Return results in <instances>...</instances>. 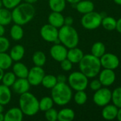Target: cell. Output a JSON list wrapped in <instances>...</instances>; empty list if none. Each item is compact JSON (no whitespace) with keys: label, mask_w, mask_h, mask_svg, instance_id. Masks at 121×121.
Returning <instances> with one entry per match:
<instances>
[{"label":"cell","mask_w":121,"mask_h":121,"mask_svg":"<svg viewBox=\"0 0 121 121\" xmlns=\"http://www.w3.org/2000/svg\"><path fill=\"white\" fill-rule=\"evenodd\" d=\"M4 74V70L0 68V82H1V79H2Z\"/></svg>","instance_id":"48"},{"label":"cell","mask_w":121,"mask_h":121,"mask_svg":"<svg viewBox=\"0 0 121 121\" xmlns=\"http://www.w3.org/2000/svg\"><path fill=\"white\" fill-rule=\"evenodd\" d=\"M118 120L119 121H121V108H118V114H117V117Z\"/></svg>","instance_id":"47"},{"label":"cell","mask_w":121,"mask_h":121,"mask_svg":"<svg viewBox=\"0 0 121 121\" xmlns=\"http://www.w3.org/2000/svg\"><path fill=\"white\" fill-rule=\"evenodd\" d=\"M40 35L41 38L46 42L60 43L58 38V28L51 26V24H45L40 29Z\"/></svg>","instance_id":"8"},{"label":"cell","mask_w":121,"mask_h":121,"mask_svg":"<svg viewBox=\"0 0 121 121\" xmlns=\"http://www.w3.org/2000/svg\"><path fill=\"white\" fill-rule=\"evenodd\" d=\"M116 30H117L118 32H119L120 33H121V18H119V19L116 21Z\"/></svg>","instance_id":"43"},{"label":"cell","mask_w":121,"mask_h":121,"mask_svg":"<svg viewBox=\"0 0 121 121\" xmlns=\"http://www.w3.org/2000/svg\"><path fill=\"white\" fill-rule=\"evenodd\" d=\"M4 106L1 105V104H0V113H3L4 112Z\"/></svg>","instance_id":"51"},{"label":"cell","mask_w":121,"mask_h":121,"mask_svg":"<svg viewBox=\"0 0 121 121\" xmlns=\"http://www.w3.org/2000/svg\"><path fill=\"white\" fill-rule=\"evenodd\" d=\"M19 108L25 116H33L39 111L38 99L29 91L20 95L19 99Z\"/></svg>","instance_id":"4"},{"label":"cell","mask_w":121,"mask_h":121,"mask_svg":"<svg viewBox=\"0 0 121 121\" xmlns=\"http://www.w3.org/2000/svg\"><path fill=\"white\" fill-rule=\"evenodd\" d=\"M74 101L76 104L79 106H82L85 104L88 99V96L85 92V90L83 91H77L73 96Z\"/></svg>","instance_id":"34"},{"label":"cell","mask_w":121,"mask_h":121,"mask_svg":"<svg viewBox=\"0 0 121 121\" xmlns=\"http://www.w3.org/2000/svg\"><path fill=\"white\" fill-rule=\"evenodd\" d=\"M66 6V0H48V6L51 11L62 12Z\"/></svg>","instance_id":"27"},{"label":"cell","mask_w":121,"mask_h":121,"mask_svg":"<svg viewBox=\"0 0 121 121\" xmlns=\"http://www.w3.org/2000/svg\"><path fill=\"white\" fill-rule=\"evenodd\" d=\"M32 62L35 66L43 67L46 62V56L42 51H36L32 55Z\"/></svg>","instance_id":"28"},{"label":"cell","mask_w":121,"mask_h":121,"mask_svg":"<svg viewBox=\"0 0 121 121\" xmlns=\"http://www.w3.org/2000/svg\"><path fill=\"white\" fill-rule=\"evenodd\" d=\"M75 7L78 12L85 14L93 11L94 10V4L90 0H81L77 4H75Z\"/></svg>","instance_id":"20"},{"label":"cell","mask_w":121,"mask_h":121,"mask_svg":"<svg viewBox=\"0 0 121 121\" xmlns=\"http://www.w3.org/2000/svg\"><path fill=\"white\" fill-rule=\"evenodd\" d=\"M16 75L14 74L13 72H4V74L3 76V78L1 79V82H2V84L9 86V87H11L13 84L14 83V82L16 81Z\"/></svg>","instance_id":"33"},{"label":"cell","mask_w":121,"mask_h":121,"mask_svg":"<svg viewBox=\"0 0 121 121\" xmlns=\"http://www.w3.org/2000/svg\"><path fill=\"white\" fill-rule=\"evenodd\" d=\"M46 74L42 67L34 66L29 70L27 80L31 86H39L41 84V81Z\"/></svg>","instance_id":"10"},{"label":"cell","mask_w":121,"mask_h":121,"mask_svg":"<svg viewBox=\"0 0 121 121\" xmlns=\"http://www.w3.org/2000/svg\"><path fill=\"white\" fill-rule=\"evenodd\" d=\"M99 81L101 82L102 86H109L112 85L116 81V73L113 69H104L99 72Z\"/></svg>","instance_id":"13"},{"label":"cell","mask_w":121,"mask_h":121,"mask_svg":"<svg viewBox=\"0 0 121 121\" xmlns=\"http://www.w3.org/2000/svg\"><path fill=\"white\" fill-rule=\"evenodd\" d=\"M106 53V46L101 42H96L93 43L91 47V54L98 58Z\"/></svg>","instance_id":"31"},{"label":"cell","mask_w":121,"mask_h":121,"mask_svg":"<svg viewBox=\"0 0 121 121\" xmlns=\"http://www.w3.org/2000/svg\"><path fill=\"white\" fill-rule=\"evenodd\" d=\"M111 101L118 108H121V87H118L112 92Z\"/></svg>","instance_id":"35"},{"label":"cell","mask_w":121,"mask_h":121,"mask_svg":"<svg viewBox=\"0 0 121 121\" xmlns=\"http://www.w3.org/2000/svg\"><path fill=\"white\" fill-rule=\"evenodd\" d=\"M89 86L91 90L96 91L102 87V84H101V82L99 81V79H93L91 82Z\"/></svg>","instance_id":"40"},{"label":"cell","mask_w":121,"mask_h":121,"mask_svg":"<svg viewBox=\"0 0 121 121\" xmlns=\"http://www.w3.org/2000/svg\"><path fill=\"white\" fill-rule=\"evenodd\" d=\"M4 33H5V28L4 26L0 24V36L4 35Z\"/></svg>","instance_id":"44"},{"label":"cell","mask_w":121,"mask_h":121,"mask_svg":"<svg viewBox=\"0 0 121 121\" xmlns=\"http://www.w3.org/2000/svg\"><path fill=\"white\" fill-rule=\"evenodd\" d=\"M54 102L51 96H44L39 101V111L45 112L46 111L53 107Z\"/></svg>","instance_id":"30"},{"label":"cell","mask_w":121,"mask_h":121,"mask_svg":"<svg viewBox=\"0 0 121 121\" xmlns=\"http://www.w3.org/2000/svg\"><path fill=\"white\" fill-rule=\"evenodd\" d=\"M60 66H61V68L62 69V70H63L65 72H68V71L71 70V69L73 67V63L70 60H68L67 58H66L63 60H62L61 62H60Z\"/></svg>","instance_id":"39"},{"label":"cell","mask_w":121,"mask_h":121,"mask_svg":"<svg viewBox=\"0 0 121 121\" xmlns=\"http://www.w3.org/2000/svg\"><path fill=\"white\" fill-rule=\"evenodd\" d=\"M101 67L104 69H116L120 65V60L117 55L113 53H105L100 57Z\"/></svg>","instance_id":"11"},{"label":"cell","mask_w":121,"mask_h":121,"mask_svg":"<svg viewBox=\"0 0 121 121\" xmlns=\"http://www.w3.org/2000/svg\"><path fill=\"white\" fill-rule=\"evenodd\" d=\"M4 115V121H21L24 118V113L19 107L11 108Z\"/></svg>","instance_id":"15"},{"label":"cell","mask_w":121,"mask_h":121,"mask_svg":"<svg viewBox=\"0 0 121 121\" xmlns=\"http://www.w3.org/2000/svg\"><path fill=\"white\" fill-rule=\"evenodd\" d=\"M11 91L10 87L4 85L0 84V104L4 106L7 105L11 100Z\"/></svg>","instance_id":"22"},{"label":"cell","mask_w":121,"mask_h":121,"mask_svg":"<svg viewBox=\"0 0 121 121\" xmlns=\"http://www.w3.org/2000/svg\"><path fill=\"white\" fill-rule=\"evenodd\" d=\"M73 23V18L71 16L64 17V25L66 26H72Z\"/></svg>","instance_id":"41"},{"label":"cell","mask_w":121,"mask_h":121,"mask_svg":"<svg viewBox=\"0 0 121 121\" xmlns=\"http://www.w3.org/2000/svg\"><path fill=\"white\" fill-rule=\"evenodd\" d=\"M35 13L36 9L33 4L21 3L12 9V21L20 26L26 25L34 18Z\"/></svg>","instance_id":"1"},{"label":"cell","mask_w":121,"mask_h":121,"mask_svg":"<svg viewBox=\"0 0 121 121\" xmlns=\"http://www.w3.org/2000/svg\"><path fill=\"white\" fill-rule=\"evenodd\" d=\"M10 48V42L9 39L4 35L0 36V52H6Z\"/></svg>","instance_id":"38"},{"label":"cell","mask_w":121,"mask_h":121,"mask_svg":"<svg viewBox=\"0 0 121 121\" xmlns=\"http://www.w3.org/2000/svg\"><path fill=\"white\" fill-rule=\"evenodd\" d=\"M68 84L76 91L86 90L88 85V78L81 71H76L71 73L67 78Z\"/></svg>","instance_id":"6"},{"label":"cell","mask_w":121,"mask_h":121,"mask_svg":"<svg viewBox=\"0 0 121 121\" xmlns=\"http://www.w3.org/2000/svg\"><path fill=\"white\" fill-rule=\"evenodd\" d=\"M66 2H68L69 4H71L72 5H75L76 4H77L81 0H66Z\"/></svg>","instance_id":"45"},{"label":"cell","mask_w":121,"mask_h":121,"mask_svg":"<svg viewBox=\"0 0 121 121\" xmlns=\"http://www.w3.org/2000/svg\"><path fill=\"white\" fill-rule=\"evenodd\" d=\"M57 78V82L58 83H65L67 82V77H66V75L64 74H58V76H56Z\"/></svg>","instance_id":"42"},{"label":"cell","mask_w":121,"mask_h":121,"mask_svg":"<svg viewBox=\"0 0 121 121\" xmlns=\"http://www.w3.org/2000/svg\"><path fill=\"white\" fill-rule=\"evenodd\" d=\"M114 2L118 4V5H121V0H113Z\"/></svg>","instance_id":"50"},{"label":"cell","mask_w":121,"mask_h":121,"mask_svg":"<svg viewBox=\"0 0 121 121\" xmlns=\"http://www.w3.org/2000/svg\"><path fill=\"white\" fill-rule=\"evenodd\" d=\"M2 7V3H1V0H0V8Z\"/></svg>","instance_id":"52"},{"label":"cell","mask_w":121,"mask_h":121,"mask_svg":"<svg viewBox=\"0 0 121 121\" xmlns=\"http://www.w3.org/2000/svg\"><path fill=\"white\" fill-rule=\"evenodd\" d=\"M0 121H4V115L3 113H0Z\"/></svg>","instance_id":"49"},{"label":"cell","mask_w":121,"mask_h":121,"mask_svg":"<svg viewBox=\"0 0 121 121\" xmlns=\"http://www.w3.org/2000/svg\"><path fill=\"white\" fill-rule=\"evenodd\" d=\"M29 68L27 66L19 62H16L12 66V72L17 78H26L29 73Z\"/></svg>","instance_id":"19"},{"label":"cell","mask_w":121,"mask_h":121,"mask_svg":"<svg viewBox=\"0 0 121 121\" xmlns=\"http://www.w3.org/2000/svg\"><path fill=\"white\" fill-rule=\"evenodd\" d=\"M24 54H25V49L24 46L20 44H17L13 46L9 52V55L11 58L14 62L21 61L24 57Z\"/></svg>","instance_id":"21"},{"label":"cell","mask_w":121,"mask_h":121,"mask_svg":"<svg viewBox=\"0 0 121 121\" xmlns=\"http://www.w3.org/2000/svg\"><path fill=\"white\" fill-rule=\"evenodd\" d=\"M22 1H24V2H25V3H28V4H34L36 2H37L38 0H22Z\"/></svg>","instance_id":"46"},{"label":"cell","mask_w":121,"mask_h":121,"mask_svg":"<svg viewBox=\"0 0 121 121\" xmlns=\"http://www.w3.org/2000/svg\"><path fill=\"white\" fill-rule=\"evenodd\" d=\"M75 118V112L72 108H63L58 111V121H72Z\"/></svg>","instance_id":"23"},{"label":"cell","mask_w":121,"mask_h":121,"mask_svg":"<svg viewBox=\"0 0 121 121\" xmlns=\"http://www.w3.org/2000/svg\"><path fill=\"white\" fill-rule=\"evenodd\" d=\"M116 21H117L111 16H106V17H103L101 25L106 30L111 31V30H116Z\"/></svg>","instance_id":"32"},{"label":"cell","mask_w":121,"mask_h":121,"mask_svg":"<svg viewBox=\"0 0 121 121\" xmlns=\"http://www.w3.org/2000/svg\"><path fill=\"white\" fill-rule=\"evenodd\" d=\"M45 118L48 121H56L58 118V111L56 108H51L45 111Z\"/></svg>","instance_id":"36"},{"label":"cell","mask_w":121,"mask_h":121,"mask_svg":"<svg viewBox=\"0 0 121 121\" xmlns=\"http://www.w3.org/2000/svg\"><path fill=\"white\" fill-rule=\"evenodd\" d=\"M11 87L14 93L21 95L24 93L29 91L31 85L26 78H16Z\"/></svg>","instance_id":"14"},{"label":"cell","mask_w":121,"mask_h":121,"mask_svg":"<svg viewBox=\"0 0 121 121\" xmlns=\"http://www.w3.org/2000/svg\"><path fill=\"white\" fill-rule=\"evenodd\" d=\"M13 60L6 52H0V68L6 70L12 66Z\"/></svg>","instance_id":"29"},{"label":"cell","mask_w":121,"mask_h":121,"mask_svg":"<svg viewBox=\"0 0 121 121\" xmlns=\"http://www.w3.org/2000/svg\"><path fill=\"white\" fill-rule=\"evenodd\" d=\"M68 48L61 43H54L50 48L49 53L51 57L56 62H61L67 57Z\"/></svg>","instance_id":"12"},{"label":"cell","mask_w":121,"mask_h":121,"mask_svg":"<svg viewBox=\"0 0 121 121\" xmlns=\"http://www.w3.org/2000/svg\"><path fill=\"white\" fill-rule=\"evenodd\" d=\"M12 21L11 11L6 8H0V24L6 26L9 25Z\"/></svg>","instance_id":"25"},{"label":"cell","mask_w":121,"mask_h":121,"mask_svg":"<svg viewBox=\"0 0 121 121\" xmlns=\"http://www.w3.org/2000/svg\"><path fill=\"white\" fill-rule=\"evenodd\" d=\"M112 98V92L108 88H101L96 91L93 96V100L95 104L98 106L103 107L108 104Z\"/></svg>","instance_id":"9"},{"label":"cell","mask_w":121,"mask_h":121,"mask_svg":"<svg viewBox=\"0 0 121 121\" xmlns=\"http://www.w3.org/2000/svg\"><path fill=\"white\" fill-rule=\"evenodd\" d=\"M57 83L58 82L56 76L53 74H45L42 79L41 84L47 89H51L56 86Z\"/></svg>","instance_id":"26"},{"label":"cell","mask_w":121,"mask_h":121,"mask_svg":"<svg viewBox=\"0 0 121 121\" xmlns=\"http://www.w3.org/2000/svg\"><path fill=\"white\" fill-rule=\"evenodd\" d=\"M58 38L60 43L63 45L68 49L77 47L79 42V35L72 26L63 25L58 28Z\"/></svg>","instance_id":"5"},{"label":"cell","mask_w":121,"mask_h":121,"mask_svg":"<svg viewBox=\"0 0 121 121\" xmlns=\"http://www.w3.org/2000/svg\"><path fill=\"white\" fill-rule=\"evenodd\" d=\"M22 0H1L2 6L6 8L9 10H12L19 4H21Z\"/></svg>","instance_id":"37"},{"label":"cell","mask_w":121,"mask_h":121,"mask_svg":"<svg viewBox=\"0 0 121 121\" xmlns=\"http://www.w3.org/2000/svg\"><path fill=\"white\" fill-rule=\"evenodd\" d=\"M9 34L11 38L16 41H19L21 40L24 37V29L22 28V26L18 25L14 23L10 28Z\"/></svg>","instance_id":"24"},{"label":"cell","mask_w":121,"mask_h":121,"mask_svg":"<svg viewBox=\"0 0 121 121\" xmlns=\"http://www.w3.org/2000/svg\"><path fill=\"white\" fill-rule=\"evenodd\" d=\"M80 71L88 78H94L101 72V64L100 58L92 54L84 55L78 63Z\"/></svg>","instance_id":"2"},{"label":"cell","mask_w":121,"mask_h":121,"mask_svg":"<svg viewBox=\"0 0 121 121\" xmlns=\"http://www.w3.org/2000/svg\"><path fill=\"white\" fill-rule=\"evenodd\" d=\"M103 109L102 110V116L105 120L107 121H112L116 118L118 108L113 105L107 104L103 106Z\"/></svg>","instance_id":"18"},{"label":"cell","mask_w":121,"mask_h":121,"mask_svg":"<svg viewBox=\"0 0 121 121\" xmlns=\"http://www.w3.org/2000/svg\"><path fill=\"white\" fill-rule=\"evenodd\" d=\"M51 97L55 104L59 106L67 105L72 99L73 91L69 85L65 83H57L51 89Z\"/></svg>","instance_id":"3"},{"label":"cell","mask_w":121,"mask_h":121,"mask_svg":"<svg viewBox=\"0 0 121 121\" xmlns=\"http://www.w3.org/2000/svg\"><path fill=\"white\" fill-rule=\"evenodd\" d=\"M48 22L51 26L57 28H60L64 25V16L61 12L51 11V13L48 15Z\"/></svg>","instance_id":"16"},{"label":"cell","mask_w":121,"mask_h":121,"mask_svg":"<svg viewBox=\"0 0 121 121\" xmlns=\"http://www.w3.org/2000/svg\"><path fill=\"white\" fill-rule=\"evenodd\" d=\"M83 55L84 54L82 50L77 47H75L68 49L66 58L70 60L73 64H78L83 58Z\"/></svg>","instance_id":"17"},{"label":"cell","mask_w":121,"mask_h":121,"mask_svg":"<svg viewBox=\"0 0 121 121\" xmlns=\"http://www.w3.org/2000/svg\"><path fill=\"white\" fill-rule=\"evenodd\" d=\"M103 16L101 13L96 11H91L83 14L81 19L82 26L88 30H94L101 25Z\"/></svg>","instance_id":"7"}]
</instances>
